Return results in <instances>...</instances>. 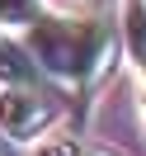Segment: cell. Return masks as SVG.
Wrapping results in <instances>:
<instances>
[{
	"label": "cell",
	"mask_w": 146,
	"mask_h": 156,
	"mask_svg": "<svg viewBox=\"0 0 146 156\" xmlns=\"http://www.w3.org/2000/svg\"><path fill=\"white\" fill-rule=\"evenodd\" d=\"M29 52L38 57L42 76L66 80V85H90L99 80L118 57V33L104 19H71V14H33L24 33Z\"/></svg>",
	"instance_id": "cell-1"
},
{
	"label": "cell",
	"mask_w": 146,
	"mask_h": 156,
	"mask_svg": "<svg viewBox=\"0 0 146 156\" xmlns=\"http://www.w3.org/2000/svg\"><path fill=\"white\" fill-rule=\"evenodd\" d=\"M57 118L52 99L38 85H5L0 90V133L14 142H33L42 128Z\"/></svg>",
	"instance_id": "cell-2"
},
{
	"label": "cell",
	"mask_w": 146,
	"mask_h": 156,
	"mask_svg": "<svg viewBox=\"0 0 146 156\" xmlns=\"http://www.w3.org/2000/svg\"><path fill=\"white\" fill-rule=\"evenodd\" d=\"M42 66L29 52V43L14 33H0V85H38Z\"/></svg>",
	"instance_id": "cell-3"
},
{
	"label": "cell",
	"mask_w": 146,
	"mask_h": 156,
	"mask_svg": "<svg viewBox=\"0 0 146 156\" xmlns=\"http://www.w3.org/2000/svg\"><path fill=\"white\" fill-rule=\"evenodd\" d=\"M123 38H127V48H132L137 66L146 71V0H127V10H123Z\"/></svg>",
	"instance_id": "cell-4"
},
{
	"label": "cell",
	"mask_w": 146,
	"mask_h": 156,
	"mask_svg": "<svg viewBox=\"0 0 146 156\" xmlns=\"http://www.w3.org/2000/svg\"><path fill=\"white\" fill-rule=\"evenodd\" d=\"M0 156H19V142H14V137H5V133H0Z\"/></svg>",
	"instance_id": "cell-5"
},
{
	"label": "cell",
	"mask_w": 146,
	"mask_h": 156,
	"mask_svg": "<svg viewBox=\"0 0 146 156\" xmlns=\"http://www.w3.org/2000/svg\"><path fill=\"white\" fill-rule=\"evenodd\" d=\"M47 156H71V147H52V151Z\"/></svg>",
	"instance_id": "cell-6"
},
{
	"label": "cell",
	"mask_w": 146,
	"mask_h": 156,
	"mask_svg": "<svg viewBox=\"0 0 146 156\" xmlns=\"http://www.w3.org/2000/svg\"><path fill=\"white\" fill-rule=\"evenodd\" d=\"M90 156H108V151H90Z\"/></svg>",
	"instance_id": "cell-7"
}]
</instances>
